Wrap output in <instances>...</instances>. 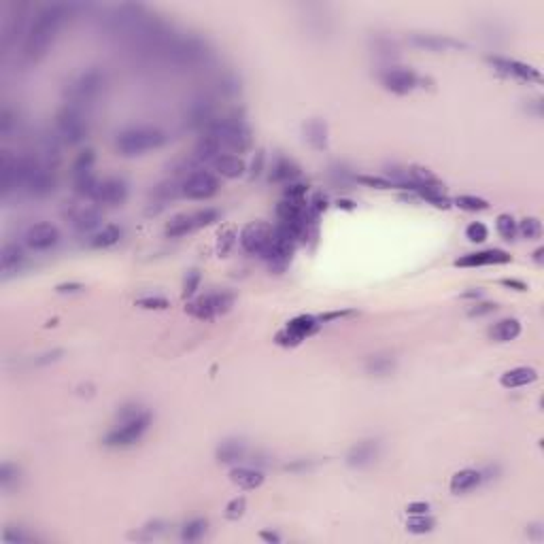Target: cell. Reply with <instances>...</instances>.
Segmentation results:
<instances>
[{"mask_svg": "<svg viewBox=\"0 0 544 544\" xmlns=\"http://www.w3.org/2000/svg\"><path fill=\"white\" fill-rule=\"evenodd\" d=\"M79 9H81V5H75V3H50V5L40 7L34 13V17L30 20L28 32L24 38V47H22L24 58L30 62L40 60L50 52L60 30L77 15Z\"/></svg>", "mask_w": 544, "mask_h": 544, "instance_id": "cell-1", "label": "cell"}, {"mask_svg": "<svg viewBox=\"0 0 544 544\" xmlns=\"http://www.w3.org/2000/svg\"><path fill=\"white\" fill-rule=\"evenodd\" d=\"M151 425V413L139 404H128L119 408L117 423L105 434L103 444L109 448H126L139 442Z\"/></svg>", "mask_w": 544, "mask_h": 544, "instance_id": "cell-2", "label": "cell"}, {"mask_svg": "<svg viewBox=\"0 0 544 544\" xmlns=\"http://www.w3.org/2000/svg\"><path fill=\"white\" fill-rule=\"evenodd\" d=\"M168 141L166 132L153 126H132L115 136V151L123 158H136L147 151L160 149Z\"/></svg>", "mask_w": 544, "mask_h": 544, "instance_id": "cell-3", "label": "cell"}, {"mask_svg": "<svg viewBox=\"0 0 544 544\" xmlns=\"http://www.w3.org/2000/svg\"><path fill=\"white\" fill-rule=\"evenodd\" d=\"M204 132H211L213 136H217L223 153H234V156L245 153L251 149V143H253L249 126L239 115L217 117Z\"/></svg>", "mask_w": 544, "mask_h": 544, "instance_id": "cell-4", "label": "cell"}, {"mask_svg": "<svg viewBox=\"0 0 544 544\" xmlns=\"http://www.w3.org/2000/svg\"><path fill=\"white\" fill-rule=\"evenodd\" d=\"M162 58H166L170 64H174L179 68H196V66L206 64V60L211 58V50H209L206 40H202L198 36H174L172 34Z\"/></svg>", "mask_w": 544, "mask_h": 544, "instance_id": "cell-5", "label": "cell"}, {"mask_svg": "<svg viewBox=\"0 0 544 544\" xmlns=\"http://www.w3.org/2000/svg\"><path fill=\"white\" fill-rule=\"evenodd\" d=\"M105 85H107V77L100 68H87L66 85V103L89 111V107L103 94Z\"/></svg>", "mask_w": 544, "mask_h": 544, "instance_id": "cell-6", "label": "cell"}, {"mask_svg": "<svg viewBox=\"0 0 544 544\" xmlns=\"http://www.w3.org/2000/svg\"><path fill=\"white\" fill-rule=\"evenodd\" d=\"M56 134L64 145H70V147L83 145L89 134L87 111L64 103V107L56 115Z\"/></svg>", "mask_w": 544, "mask_h": 544, "instance_id": "cell-7", "label": "cell"}, {"mask_svg": "<svg viewBox=\"0 0 544 544\" xmlns=\"http://www.w3.org/2000/svg\"><path fill=\"white\" fill-rule=\"evenodd\" d=\"M234 306V294L230 292H211L186 306V312L198 322H211L219 315H225Z\"/></svg>", "mask_w": 544, "mask_h": 544, "instance_id": "cell-8", "label": "cell"}, {"mask_svg": "<svg viewBox=\"0 0 544 544\" xmlns=\"http://www.w3.org/2000/svg\"><path fill=\"white\" fill-rule=\"evenodd\" d=\"M217 219H219L217 209H200V211H194V213H181V215H174L166 223L164 234L168 239H181V236H188V234L204 228V225H211Z\"/></svg>", "mask_w": 544, "mask_h": 544, "instance_id": "cell-9", "label": "cell"}, {"mask_svg": "<svg viewBox=\"0 0 544 544\" xmlns=\"http://www.w3.org/2000/svg\"><path fill=\"white\" fill-rule=\"evenodd\" d=\"M219 192V179L215 172L198 168L186 176V181L181 183V194L190 200H209Z\"/></svg>", "mask_w": 544, "mask_h": 544, "instance_id": "cell-10", "label": "cell"}, {"mask_svg": "<svg viewBox=\"0 0 544 544\" xmlns=\"http://www.w3.org/2000/svg\"><path fill=\"white\" fill-rule=\"evenodd\" d=\"M272 234H275V228H272L270 223L266 221H253V223H247L241 236H239V243L241 247L251 253V255H264L266 249L270 247L272 243Z\"/></svg>", "mask_w": 544, "mask_h": 544, "instance_id": "cell-11", "label": "cell"}, {"mask_svg": "<svg viewBox=\"0 0 544 544\" xmlns=\"http://www.w3.org/2000/svg\"><path fill=\"white\" fill-rule=\"evenodd\" d=\"M322 322L317 319V317H310V315H300L296 317V319H292L279 334H277V342L283 345V347H296L300 345L304 338L312 336L317 330H319Z\"/></svg>", "mask_w": 544, "mask_h": 544, "instance_id": "cell-12", "label": "cell"}, {"mask_svg": "<svg viewBox=\"0 0 544 544\" xmlns=\"http://www.w3.org/2000/svg\"><path fill=\"white\" fill-rule=\"evenodd\" d=\"M128 198V183L121 176H105L98 179L96 190L92 194V202L105 204V206H119Z\"/></svg>", "mask_w": 544, "mask_h": 544, "instance_id": "cell-13", "label": "cell"}, {"mask_svg": "<svg viewBox=\"0 0 544 544\" xmlns=\"http://www.w3.org/2000/svg\"><path fill=\"white\" fill-rule=\"evenodd\" d=\"M381 83L387 92L398 94V96H406L411 94L413 89L419 85V77L415 70L411 68H402V66H389L381 73Z\"/></svg>", "mask_w": 544, "mask_h": 544, "instance_id": "cell-14", "label": "cell"}, {"mask_svg": "<svg viewBox=\"0 0 544 544\" xmlns=\"http://www.w3.org/2000/svg\"><path fill=\"white\" fill-rule=\"evenodd\" d=\"M26 247L32 251H50L60 243V230L50 221L32 223L24 234Z\"/></svg>", "mask_w": 544, "mask_h": 544, "instance_id": "cell-15", "label": "cell"}, {"mask_svg": "<svg viewBox=\"0 0 544 544\" xmlns=\"http://www.w3.org/2000/svg\"><path fill=\"white\" fill-rule=\"evenodd\" d=\"M487 62L497 73H502L506 77H515V79L525 81V83H540L542 81V75H540L538 68L523 64L519 60H511V58H502V56H487Z\"/></svg>", "mask_w": 544, "mask_h": 544, "instance_id": "cell-16", "label": "cell"}, {"mask_svg": "<svg viewBox=\"0 0 544 544\" xmlns=\"http://www.w3.org/2000/svg\"><path fill=\"white\" fill-rule=\"evenodd\" d=\"M379 458H381V442L377 438L359 440L347 453V466L355 470H364L370 468Z\"/></svg>", "mask_w": 544, "mask_h": 544, "instance_id": "cell-17", "label": "cell"}, {"mask_svg": "<svg viewBox=\"0 0 544 544\" xmlns=\"http://www.w3.org/2000/svg\"><path fill=\"white\" fill-rule=\"evenodd\" d=\"M68 219H70V225L75 228V232H79V234H94L103 225V213L94 204H81V206L73 209Z\"/></svg>", "mask_w": 544, "mask_h": 544, "instance_id": "cell-18", "label": "cell"}, {"mask_svg": "<svg viewBox=\"0 0 544 544\" xmlns=\"http://www.w3.org/2000/svg\"><path fill=\"white\" fill-rule=\"evenodd\" d=\"M217 119L215 113V103L209 96H198L190 103L186 111V123L196 130H206L213 121Z\"/></svg>", "mask_w": 544, "mask_h": 544, "instance_id": "cell-19", "label": "cell"}, {"mask_svg": "<svg viewBox=\"0 0 544 544\" xmlns=\"http://www.w3.org/2000/svg\"><path fill=\"white\" fill-rule=\"evenodd\" d=\"M408 40H411V45H415L417 50H425V52H451V50L466 47L462 40L451 38V36H440V34H411Z\"/></svg>", "mask_w": 544, "mask_h": 544, "instance_id": "cell-20", "label": "cell"}, {"mask_svg": "<svg viewBox=\"0 0 544 544\" xmlns=\"http://www.w3.org/2000/svg\"><path fill=\"white\" fill-rule=\"evenodd\" d=\"M511 255L502 249H487L478 253H468L455 259V266L460 268H478V266H495V264H508Z\"/></svg>", "mask_w": 544, "mask_h": 544, "instance_id": "cell-21", "label": "cell"}, {"mask_svg": "<svg viewBox=\"0 0 544 544\" xmlns=\"http://www.w3.org/2000/svg\"><path fill=\"white\" fill-rule=\"evenodd\" d=\"M300 174H302L300 166L287 156H277L275 162H272V166H270V181L272 183L289 186V183H296V181L300 179Z\"/></svg>", "mask_w": 544, "mask_h": 544, "instance_id": "cell-22", "label": "cell"}, {"mask_svg": "<svg viewBox=\"0 0 544 544\" xmlns=\"http://www.w3.org/2000/svg\"><path fill=\"white\" fill-rule=\"evenodd\" d=\"M0 176H3V198H9L11 194L20 192L17 156H13L11 151H3V160H0Z\"/></svg>", "mask_w": 544, "mask_h": 544, "instance_id": "cell-23", "label": "cell"}, {"mask_svg": "<svg viewBox=\"0 0 544 544\" xmlns=\"http://www.w3.org/2000/svg\"><path fill=\"white\" fill-rule=\"evenodd\" d=\"M215 458L219 464H239L247 458V442L241 438L223 440L215 451Z\"/></svg>", "mask_w": 544, "mask_h": 544, "instance_id": "cell-24", "label": "cell"}, {"mask_svg": "<svg viewBox=\"0 0 544 544\" xmlns=\"http://www.w3.org/2000/svg\"><path fill=\"white\" fill-rule=\"evenodd\" d=\"M211 164H213L215 172H217L219 176H223V179H239V176H243L245 170H247L243 158H239V156H234V153H219Z\"/></svg>", "mask_w": 544, "mask_h": 544, "instance_id": "cell-25", "label": "cell"}, {"mask_svg": "<svg viewBox=\"0 0 544 544\" xmlns=\"http://www.w3.org/2000/svg\"><path fill=\"white\" fill-rule=\"evenodd\" d=\"M481 483H483L481 470L466 468V470H460V472H455L451 476L448 489H451V493H455V495H464V493H470L476 487H481Z\"/></svg>", "mask_w": 544, "mask_h": 544, "instance_id": "cell-26", "label": "cell"}, {"mask_svg": "<svg viewBox=\"0 0 544 544\" xmlns=\"http://www.w3.org/2000/svg\"><path fill=\"white\" fill-rule=\"evenodd\" d=\"M538 381V370L536 368H529V366H519V368H513L508 372H504L500 377V385L504 389H519V387H527L531 383Z\"/></svg>", "mask_w": 544, "mask_h": 544, "instance_id": "cell-27", "label": "cell"}, {"mask_svg": "<svg viewBox=\"0 0 544 544\" xmlns=\"http://www.w3.org/2000/svg\"><path fill=\"white\" fill-rule=\"evenodd\" d=\"M304 139L317 151H324L328 147V126L324 119L312 117L304 123Z\"/></svg>", "mask_w": 544, "mask_h": 544, "instance_id": "cell-28", "label": "cell"}, {"mask_svg": "<svg viewBox=\"0 0 544 544\" xmlns=\"http://www.w3.org/2000/svg\"><path fill=\"white\" fill-rule=\"evenodd\" d=\"M121 228L117 223H107L103 225V228L98 232H94L92 236H89V247L92 249H109V247H115L119 241H121Z\"/></svg>", "mask_w": 544, "mask_h": 544, "instance_id": "cell-29", "label": "cell"}, {"mask_svg": "<svg viewBox=\"0 0 544 544\" xmlns=\"http://www.w3.org/2000/svg\"><path fill=\"white\" fill-rule=\"evenodd\" d=\"M521 334V322L519 319H502L489 328V338L495 342H511L515 338H519Z\"/></svg>", "mask_w": 544, "mask_h": 544, "instance_id": "cell-30", "label": "cell"}, {"mask_svg": "<svg viewBox=\"0 0 544 544\" xmlns=\"http://www.w3.org/2000/svg\"><path fill=\"white\" fill-rule=\"evenodd\" d=\"M219 153H223V149L217 141V136H213L211 132H202V136L194 147V158L198 162H213Z\"/></svg>", "mask_w": 544, "mask_h": 544, "instance_id": "cell-31", "label": "cell"}, {"mask_svg": "<svg viewBox=\"0 0 544 544\" xmlns=\"http://www.w3.org/2000/svg\"><path fill=\"white\" fill-rule=\"evenodd\" d=\"M230 481L234 485L243 487V489H257L264 483V472L255 470V468H249V466H236L230 472Z\"/></svg>", "mask_w": 544, "mask_h": 544, "instance_id": "cell-32", "label": "cell"}, {"mask_svg": "<svg viewBox=\"0 0 544 544\" xmlns=\"http://www.w3.org/2000/svg\"><path fill=\"white\" fill-rule=\"evenodd\" d=\"M395 370V357L391 353H375L366 359V372L372 377H387Z\"/></svg>", "mask_w": 544, "mask_h": 544, "instance_id": "cell-33", "label": "cell"}, {"mask_svg": "<svg viewBox=\"0 0 544 544\" xmlns=\"http://www.w3.org/2000/svg\"><path fill=\"white\" fill-rule=\"evenodd\" d=\"M26 262V253L17 243H7L0 251V264H3V272H13Z\"/></svg>", "mask_w": 544, "mask_h": 544, "instance_id": "cell-34", "label": "cell"}, {"mask_svg": "<svg viewBox=\"0 0 544 544\" xmlns=\"http://www.w3.org/2000/svg\"><path fill=\"white\" fill-rule=\"evenodd\" d=\"M20 468L11 462H5L3 468H0V487H3L5 493H11L20 487Z\"/></svg>", "mask_w": 544, "mask_h": 544, "instance_id": "cell-35", "label": "cell"}, {"mask_svg": "<svg viewBox=\"0 0 544 544\" xmlns=\"http://www.w3.org/2000/svg\"><path fill=\"white\" fill-rule=\"evenodd\" d=\"M517 232L527 241H538L542 236V221L538 217H525L517 223Z\"/></svg>", "mask_w": 544, "mask_h": 544, "instance_id": "cell-36", "label": "cell"}, {"mask_svg": "<svg viewBox=\"0 0 544 544\" xmlns=\"http://www.w3.org/2000/svg\"><path fill=\"white\" fill-rule=\"evenodd\" d=\"M206 527H209L206 519H192V521H188L183 525V529H181V540H183V542H196V540H200L206 534Z\"/></svg>", "mask_w": 544, "mask_h": 544, "instance_id": "cell-37", "label": "cell"}, {"mask_svg": "<svg viewBox=\"0 0 544 544\" xmlns=\"http://www.w3.org/2000/svg\"><path fill=\"white\" fill-rule=\"evenodd\" d=\"M436 527V521L428 515H411L406 521V529L411 534H430Z\"/></svg>", "mask_w": 544, "mask_h": 544, "instance_id": "cell-38", "label": "cell"}, {"mask_svg": "<svg viewBox=\"0 0 544 544\" xmlns=\"http://www.w3.org/2000/svg\"><path fill=\"white\" fill-rule=\"evenodd\" d=\"M495 228H497V234H500L504 241H515V236L519 234V232H517V221H515V217L508 215V213H504V215L497 217Z\"/></svg>", "mask_w": 544, "mask_h": 544, "instance_id": "cell-39", "label": "cell"}, {"mask_svg": "<svg viewBox=\"0 0 544 544\" xmlns=\"http://www.w3.org/2000/svg\"><path fill=\"white\" fill-rule=\"evenodd\" d=\"M453 204L460 206L462 211H468V213H478V211H487L489 209V202L478 198V196H470V194H464V196H458L455 200H453Z\"/></svg>", "mask_w": 544, "mask_h": 544, "instance_id": "cell-40", "label": "cell"}, {"mask_svg": "<svg viewBox=\"0 0 544 544\" xmlns=\"http://www.w3.org/2000/svg\"><path fill=\"white\" fill-rule=\"evenodd\" d=\"M413 194H417L421 200L434 204L436 209H448L451 206V200L442 194V190H415Z\"/></svg>", "mask_w": 544, "mask_h": 544, "instance_id": "cell-41", "label": "cell"}, {"mask_svg": "<svg viewBox=\"0 0 544 544\" xmlns=\"http://www.w3.org/2000/svg\"><path fill=\"white\" fill-rule=\"evenodd\" d=\"M94 162H96L94 149H83V151L77 156V160L73 162V174H75V172H89V170H94Z\"/></svg>", "mask_w": 544, "mask_h": 544, "instance_id": "cell-42", "label": "cell"}, {"mask_svg": "<svg viewBox=\"0 0 544 544\" xmlns=\"http://www.w3.org/2000/svg\"><path fill=\"white\" fill-rule=\"evenodd\" d=\"M357 183L366 186V188H372V190H391L393 183L387 179V176H370V174H357L355 176Z\"/></svg>", "mask_w": 544, "mask_h": 544, "instance_id": "cell-43", "label": "cell"}, {"mask_svg": "<svg viewBox=\"0 0 544 544\" xmlns=\"http://www.w3.org/2000/svg\"><path fill=\"white\" fill-rule=\"evenodd\" d=\"M236 241H239V234H236L232 228L223 230V232L219 234V241H217V253H219V255H228V253L232 251V247L236 245Z\"/></svg>", "mask_w": 544, "mask_h": 544, "instance_id": "cell-44", "label": "cell"}, {"mask_svg": "<svg viewBox=\"0 0 544 544\" xmlns=\"http://www.w3.org/2000/svg\"><path fill=\"white\" fill-rule=\"evenodd\" d=\"M15 126H17V115L9 107H5L3 113H0V134H3L5 139H11Z\"/></svg>", "mask_w": 544, "mask_h": 544, "instance_id": "cell-45", "label": "cell"}, {"mask_svg": "<svg viewBox=\"0 0 544 544\" xmlns=\"http://www.w3.org/2000/svg\"><path fill=\"white\" fill-rule=\"evenodd\" d=\"M217 89H219L223 96H234V94H239V89H241V81H239L232 73H228V75H223V77L219 79Z\"/></svg>", "mask_w": 544, "mask_h": 544, "instance_id": "cell-46", "label": "cell"}, {"mask_svg": "<svg viewBox=\"0 0 544 544\" xmlns=\"http://www.w3.org/2000/svg\"><path fill=\"white\" fill-rule=\"evenodd\" d=\"M200 281H202V275H200V270H190L188 275H186V279H183V298L188 300V298H192L196 292H198V287H200Z\"/></svg>", "mask_w": 544, "mask_h": 544, "instance_id": "cell-47", "label": "cell"}, {"mask_svg": "<svg viewBox=\"0 0 544 544\" xmlns=\"http://www.w3.org/2000/svg\"><path fill=\"white\" fill-rule=\"evenodd\" d=\"M136 306H141L145 310H166L170 306V302L164 296H145L136 300Z\"/></svg>", "mask_w": 544, "mask_h": 544, "instance_id": "cell-48", "label": "cell"}, {"mask_svg": "<svg viewBox=\"0 0 544 544\" xmlns=\"http://www.w3.org/2000/svg\"><path fill=\"white\" fill-rule=\"evenodd\" d=\"M466 239L472 241V243H485L489 239V230L487 225L481 223V221H472L468 228H466Z\"/></svg>", "mask_w": 544, "mask_h": 544, "instance_id": "cell-49", "label": "cell"}, {"mask_svg": "<svg viewBox=\"0 0 544 544\" xmlns=\"http://www.w3.org/2000/svg\"><path fill=\"white\" fill-rule=\"evenodd\" d=\"M245 508H247V502H245V497H234V500L225 506V519H230V521H239L243 515H245Z\"/></svg>", "mask_w": 544, "mask_h": 544, "instance_id": "cell-50", "label": "cell"}, {"mask_svg": "<svg viewBox=\"0 0 544 544\" xmlns=\"http://www.w3.org/2000/svg\"><path fill=\"white\" fill-rule=\"evenodd\" d=\"M306 194H308V186L300 183V181L285 186V190H283V198H287V200H306Z\"/></svg>", "mask_w": 544, "mask_h": 544, "instance_id": "cell-51", "label": "cell"}, {"mask_svg": "<svg viewBox=\"0 0 544 544\" xmlns=\"http://www.w3.org/2000/svg\"><path fill=\"white\" fill-rule=\"evenodd\" d=\"M328 209V198L319 192V194H315L312 198H310V202H308V213L312 215V219L315 217H319L324 211Z\"/></svg>", "mask_w": 544, "mask_h": 544, "instance_id": "cell-52", "label": "cell"}, {"mask_svg": "<svg viewBox=\"0 0 544 544\" xmlns=\"http://www.w3.org/2000/svg\"><path fill=\"white\" fill-rule=\"evenodd\" d=\"M312 468H315V462H312V460H296V462H289V464L285 466L287 472H296V474L308 472V470H312Z\"/></svg>", "mask_w": 544, "mask_h": 544, "instance_id": "cell-53", "label": "cell"}, {"mask_svg": "<svg viewBox=\"0 0 544 544\" xmlns=\"http://www.w3.org/2000/svg\"><path fill=\"white\" fill-rule=\"evenodd\" d=\"M497 306L493 304V302H476V304H472V308L468 310V315L470 317H483V315H489V312H493Z\"/></svg>", "mask_w": 544, "mask_h": 544, "instance_id": "cell-54", "label": "cell"}, {"mask_svg": "<svg viewBox=\"0 0 544 544\" xmlns=\"http://www.w3.org/2000/svg\"><path fill=\"white\" fill-rule=\"evenodd\" d=\"M408 515H428L430 513V504L428 502H411L406 506Z\"/></svg>", "mask_w": 544, "mask_h": 544, "instance_id": "cell-55", "label": "cell"}, {"mask_svg": "<svg viewBox=\"0 0 544 544\" xmlns=\"http://www.w3.org/2000/svg\"><path fill=\"white\" fill-rule=\"evenodd\" d=\"M349 315H353V310H334V312H326L322 317H317V319L324 324V322H332V319H342V317H349Z\"/></svg>", "mask_w": 544, "mask_h": 544, "instance_id": "cell-56", "label": "cell"}, {"mask_svg": "<svg viewBox=\"0 0 544 544\" xmlns=\"http://www.w3.org/2000/svg\"><path fill=\"white\" fill-rule=\"evenodd\" d=\"M85 287L81 285V283H60L58 287H56V292L58 294H77V292H83Z\"/></svg>", "mask_w": 544, "mask_h": 544, "instance_id": "cell-57", "label": "cell"}, {"mask_svg": "<svg viewBox=\"0 0 544 544\" xmlns=\"http://www.w3.org/2000/svg\"><path fill=\"white\" fill-rule=\"evenodd\" d=\"M62 353H64V351H60V349H58V351H52V353H45V355H40L38 359H34V364H38V366H40V364H50V361L60 359Z\"/></svg>", "mask_w": 544, "mask_h": 544, "instance_id": "cell-58", "label": "cell"}, {"mask_svg": "<svg viewBox=\"0 0 544 544\" xmlns=\"http://www.w3.org/2000/svg\"><path fill=\"white\" fill-rule=\"evenodd\" d=\"M32 538L24 531H17V534H11V531H5V542H30Z\"/></svg>", "mask_w": 544, "mask_h": 544, "instance_id": "cell-59", "label": "cell"}, {"mask_svg": "<svg viewBox=\"0 0 544 544\" xmlns=\"http://www.w3.org/2000/svg\"><path fill=\"white\" fill-rule=\"evenodd\" d=\"M262 164H264V153L257 151L255 158H253V164H251V176H257L262 172Z\"/></svg>", "mask_w": 544, "mask_h": 544, "instance_id": "cell-60", "label": "cell"}, {"mask_svg": "<svg viewBox=\"0 0 544 544\" xmlns=\"http://www.w3.org/2000/svg\"><path fill=\"white\" fill-rule=\"evenodd\" d=\"M259 538L262 540H266V542H281V536L279 534H275V531H259Z\"/></svg>", "mask_w": 544, "mask_h": 544, "instance_id": "cell-61", "label": "cell"}, {"mask_svg": "<svg viewBox=\"0 0 544 544\" xmlns=\"http://www.w3.org/2000/svg\"><path fill=\"white\" fill-rule=\"evenodd\" d=\"M502 283H504V285H508V287H517L519 292H525V289H527V285H525V283H521V281H515V279H504Z\"/></svg>", "mask_w": 544, "mask_h": 544, "instance_id": "cell-62", "label": "cell"}, {"mask_svg": "<svg viewBox=\"0 0 544 544\" xmlns=\"http://www.w3.org/2000/svg\"><path fill=\"white\" fill-rule=\"evenodd\" d=\"M542 253H544V249H542V247H540V249H536V253H534V259H536L538 264L542 262Z\"/></svg>", "mask_w": 544, "mask_h": 544, "instance_id": "cell-63", "label": "cell"}, {"mask_svg": "<svg viewBox=\"0 0 544 544\" xmlns=\"http://www.w3.org/2000/svg\"><path fill=\"white\" fill-rule=\"evenodd\" d=\"M338 206H342V209H353V202H349V200H338Z\"/></svg>", "mask_w": 544, "mask_h": 544, "instance_id": "cell-64", "label": "cell"}]
</instances>
